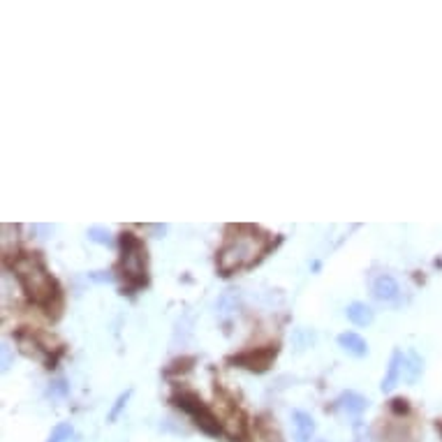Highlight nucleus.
Here are the masks:
<instances>
[{"instance_id":"nucleus-7","label":"nucleus","mask_w":442,"mask_h":442,"mask_svg":"<svg viewBox=\"0 0 442 442\" xmlns=\"http://www.w3.org/2000/svg\"><path fill=\"white\" fill-rule=\"evenodd\" d=\"M336 407L350 417H359L366 407H369V398H364L362 394H354V391H345V394L338 396Z\"/></svg>"},{"instance_id":"nucleus-9","label":"nucleus","mask_w":442,"mask_h":442,"mask_svg":"<svg viewBox=\"0 0 442 442\" xmlns=\"http://www.w3.org/2000/svg\"><path fill=\"white\" fill-rule=\"evenodd\" d=\"M403 352L401 350H396L394 354H391V362H389V371H387V375H385V380H382V391H391L396 387V382L403 378Z\"/></svg>"},{"instance_id":"nucleus-4","label":"nucleus","mask_w":442,"mask_h":442,"mask_svg":"<svg viewBox=\"0 0 442 442\" xmlns=\"http://www.w3.org/2000/svg\"><path fill=\"white\" fill-rule=\"evenodd\" d=\"M172 403L193 417L195 424L206 433V436H220V433H222V424L218 422V417L208 410L199 396H195V394H177L172 398Z\"/></svg>"},{"instance_id":"nucleus-1","label":"nucleus","mask_w":442,"mask_h":442,"mask_svg":"<svg viewBox=\"0 0 442 442\" xmlns=\"http://www.w3.org/2000/svg\"><path fill=\"white\" fill-rule=\"evenodd\" d=\"M271 239L257 227L250 225H239V227H229L227 239H225L222 248L218 250V271L222 276H229L239 269L255 264L260 257L269 250Z\"/></svg>"},{"instance_id":"nucleus-17","label":"nucleus","mask_w":442,"mask_h":442,"mask_svg":"<svg viewBox=\"0 0 442 442\" xmlns=\"http://www.w3.org/2000/svg\"><path fill=\"white\" fill-rule=\"evenodd\" d=\"M391 410H394V412H407L410 407H407L405 398H394V401H391Z\"/></svg>"},{"instance_id":"nucleus-19","label":"nucleus","mask_w":442,"mask_h":442,"mask_svg":"<svg viewBox=\"0 0 442 442\" xmlns=\"http://www.w3.org/2000/svg\"><path fill=\"white\" fill-rule=\"evenodd\" d=\"M10 347H7V345H3V371H7V369H10Z\"/></svg>"},{"instance_id":"nucleus-11","label":"nucleus","mask_w":442,"mask_h":442,"mask_svg":"<svg viewBox=\"0 0 442 442\" xmlns=\"http://www.w3.org/2000/svg\"><path fill=\"white\" fill-rule=\"evenodd\" d=\"M345 315H347V320L357 324V327H369V324L373 322V308L371 306H366L362 301H354V304H350L345 308Z\"/></svg>"},{"instance_id":"nucleus-6","label":"nucleus","mask_w":442,"mask_h":442,"mask_svg":"<svg viewBox=\"0 0 442 442\" xmlns=\"http://www.w3.org/2000/svg\"><path fill=\"white\" fill-rule=\"evenodd\" d=\"M273 357H276V345L266 347V350H255V352H244V354L234 357L232 364H239V366H244V369H250V371H266Z\"/></svg>"},{"instance_id":"nucleus-5","label":"nucleus","mask_w":442,"mask_h":442,"mask_svg":"<svg viewBox=\"0 0 442 442\" xmlns=\"http://www.w3.org/2000/svg\"><path fill=\"white\" fill-rule=\"evenodd\" d=\"M371 289H373V297L385 304H394L398 301V297H401V287H398L396 278L389 276V273H378L371 282Z\"/></svg>"},{"instance_id":"nucleus-18","label":"nucleus","mask_w":442,"mask_h":442,"mask_svg":"<svg viewBox=\"0 0 442 442\" xmlns=\"http://www.w3.org/2000/svg\"><path fill=\"white\" fill-rule=\"evenodd\" d=\"M90 280H97V282H109L112 276L107 271H95V273H90Z\"/></svg>"},{"instance_id":"nucleus-3","label":"nucleus","mask_w":442,"mask_h":442,"mask_svg":"<svg viewBox=\"0 0 442 442\" xmlns=\"http://www.w3.org/2000/svg\"><path fill=\"white\" fill-rule=\"evenodd\" d=\"M121 273H123V292H135L139 287L146 285V250L144 244L132 234V232H125L121 234Z\"/></svg>"},{"instance_id":"nucleus-8","label":"nucleus","mask_w":442,"mask_h":442,"mask_svg":"<svg viewBox=\"0 0 442 442\" xmlns=\"http://www.w3.org/2000/svg\"><path fill=\"white\" fill-rule=\"evenodd\" d=\"M294 419V440L297 442H311L315 436V419L304 410H297L292 414Z\"/></svg>"},{"instance_id":"nucleus-16","label":"nucleus","mask_w":442,"mask_h":442,"mask_svg":"<svg viewBox=\"0 0 442 442\" xmlns=\"http://www.w3.org/2000/svg\"><path fill=\"white\" fill-rule=\"evenodd\" d=\"M49 394L58 396V398H63L65 394H68V385H65V380H56L52 385V389H49Z\"/></svg>"},{"instance_id":"nucleus-10","label":"nucleus","mask_w":442,"mask_h":442,"mask_svg":"<svg viewBox=\"0 0 442 442\" xmlns=\"http://www.w3.org/2000/svg\"><path fill=\"white\" fill-rule=\"evenodd\" d=\"M338 345L345 350V352H350L352 357H366L369 354V345H366V340L359 336V333L354 331H345L338 336Z\"/></svg>"},{"instance_id":"nucleus-12","label":"nucleus","mask_w":442,"mask_h":442,"mask_svg":"<svg viewBox=\"0 0 442 442\" xmlns=\"http://www.w3.org/2000/svg\"><path fill=\"white\" fill-rule=\"evenodd\" d=\"M424 371V362L422 357L414 352V350H410L405 357H403V380L410 382V385H414L417 380H419V375Z\"/></svg>"},{"instance_id":"nucleus-15","label":"nucleus","mask_w":442,"mask_h":442,"mask_svg":"<svg viewBox=\"0 0 442 442\" xmlns=\"http://www.w3.org/2000/svg\"><path fill=\"white\" fill-rule=\"evenodd\" d=\"M130 396H132V389H128L125 394H121L119 398H116V405L112 407V412H109V422H116V419H119V414H121V410L125 407V403L130 401Z\"/></svg>"},{"instance_id":"nucleus-14","label":"nucleus","mask_w":442,"mask_h":442,"mask_svg":"<svg viewBox=\"0 0 442 442\" xmlns=\"http://www.w3.org/2000/svg\"><path fill=\"white\" fill-rule=\"evenodd\" d=\"M70 436H72V424L63 422L52 431V436H49L47 442H65V440H70Z\"/></svg>"},{"instance_id":"nucleus-13","label":"nucleus","mask_w":442,"mask_h":442,"mask_svg":"<svg viewBox=\"0 0 442 442\" xmlns=\"http://www.w3.org/2000/svg\"><path fill=\"white\" fill-rule=\"evenodd\" d=\"M88 239L95 241V244H100V246H109L112 244V232L107 227H100V225H95V227L88 229Z\"/></svg>"},{"instance_id":"nucleus-2","label":"nucleus","mask_w":442,"mask_h":442,"mask_svg":"<svg viewBox=\"0 0 442 442\" xmlns=\"http://www.w3.org/2000/svg\"><path fill=\"white\" fill-rule=\"evenodd\" d=\"M14 271L32 304L44 306V308H52V304H58L61 292H58V285L52 278V273H47V269L42 266V260L37 255L16 257Z\"/></svg>"}]
</instances>
